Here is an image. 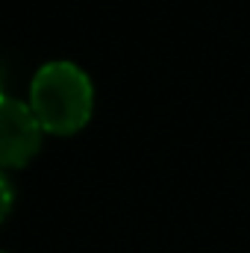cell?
Instances as JSON below:
<instances>
[{
	"label": "cell",
	"mask_w": 250,
	"mask_h": 253,
	"mask_svg": "<svg viewBox=\"0 0 250 253\" xmlns=\"http://www.w3.org/2000/svg\"><path fill=\"white\" fill-rule=\"evenodd\" d=\"M94 91L91 80L71 62L44 65L30 88V109L39 118L42 129L71 135L91 118Z\"/></svg>",
	"instance_id": "1"
},
{
	"label": "cell",
	"mask_w": 250,
	"mask_h": 253,
	"mask_svg": "<svg viewBox=\"0 0 250 253\" xmlns=\"http://www.w3.org/2000/svg\"><path fill=\"white\" fill-rule=\"evenodd\" d=\"M42 144V124L30 106L0 91V168L27 165Z\"/></svg>",
	"instance_id": "2"
},
{
	"label": "cell",
	"mask_w": 250,
	"mask_h": 253,
	"mask_svg": "<svg viewBox=\"0 0 250 253\" xmlns=\"http://www.w3.org/2000/svg\"><path fill=\"white\" fill-rule=\"evenodd\" d=\"M9 209H12V186L3 177V171H0V221L9 215Z\"/></svg>",
	"instance_id": "3"
}]
</instances>
